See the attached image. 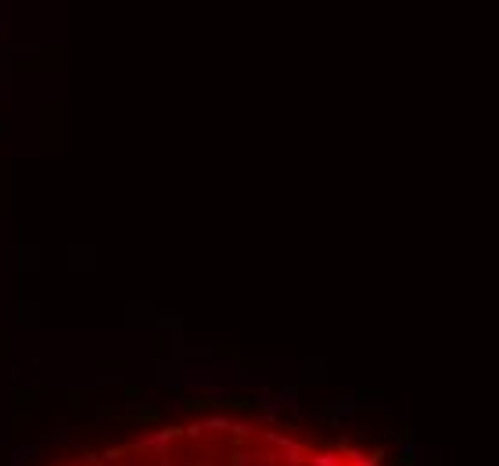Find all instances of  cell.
Here are the masks:
<instances>
[{"label":"cell","instance_id":"6da1fadb","mask_svg":"<svg viewBox=\"0 0 499 466\" xmlns=\"http://www.w3.org/2000/svg\"><path fill=\"white\" fill-rule=\"evenodd\" d=\"M58 466H388L378 448L270 416L205 412L122 441L83 448Z\"/></svg>","mask_w":499,"mask_h":466}]
</instances>
